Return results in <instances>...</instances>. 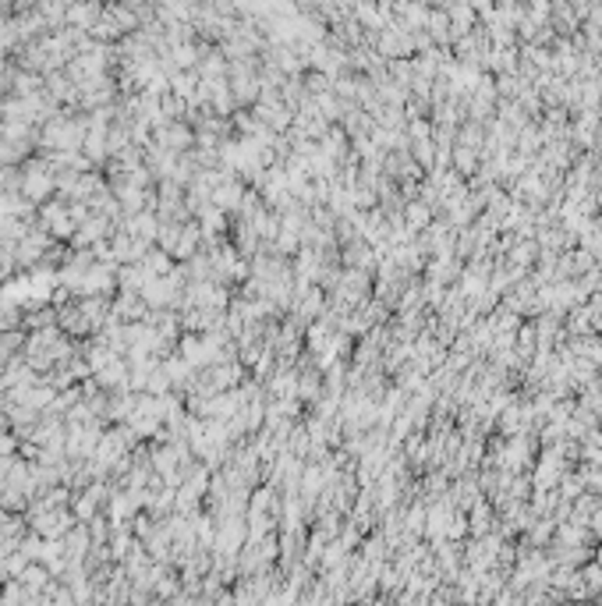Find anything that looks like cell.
Listing matches in <instances>:
<instances>
[{"label": "cell", "mask_w": 602, "mask_h": 606, "mask_svg": "<svg viewBox=\"0 0 602 606\" xmlns=\"http://www.w3.org/2000/svg\"><path fill=\"white\" fill-rule=\"evenodd\" d=\"M22 188H25V195H29V199H43V195L54 188V181H50V174H40V170H33V174L25 177V185H22Z\"/></svg>", "instance_id": "cell-1"}]
</instances>
